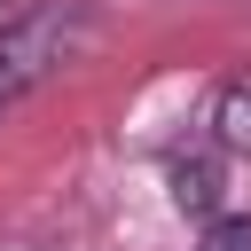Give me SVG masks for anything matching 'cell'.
<instances>
[{
	"mask_svg": "<svg viewBox=\"0 0 251 251\" xmlns=\"http://www.w3.org/2000/svg\"><path fill=\"white\" fill-rule=\"evenodd\" d=\"M71 31H86V24H63V16H16L8 31H0V118L71 55Z\"/></svg>",
	"mask_w": 251,
	"mask_h": 251,
	"instance_id": "obj_1",
	"label": "cell"
},
{
	"mask_svg": "<svg viewBox=\"0 0 251 251\" xmlns=\"http://www.w3.org/2000/svg\"><path fill=\"white\" fill-rule=\"evenodd\" d=\"M204 141L220 157H251V86H220L204 110Z\"/></svg>",
	"mask_w": 251,
	"mask_h": 251,
	"instance_id": "obj_3",
	"label": "cell"
},
{
	"mask_svg": "<svg viewBox=\"0 0 251 251\" xmlns=\"http://www.w3.org/2000/svg\"><path fill=\"white\" fill-rule=\"evenodd\" d=\"M16 16H24V8H16V0H0V31H8V24H16Z\"/></svg>",
	"mask_w": 251,
	"mask_h": 251,
	"instance_id": "obj_5",
	"label": "cell"
},
{
	"mask_svg": "<svg viewBox=\"0 0 251 251\" xmlns=\"http://www.w3.org/2000/svg\"><path fill=\"white\" fill-rule=\"evenodd\" d=\"M165 180H173V204L180 212H196V220H220V149H173V165H165Z\"/></svg>",
	"mask_w": 251,
	"mask_h": 251,
	"instance_id": "obj_2",
	"label": "cell"
},
{
	"mask_svg": "<svg viewBox=\"0 0 251 251\" xmlns=\"http://www.w3.org/2000/svg\"><path fill=\"white\" fill-rule=\"evenodd\" d=\"M196 251H251V212H220Z\"/></svg>",
	"mask_w": 251,
	"mask_h": 251,
	"instance_id": "obj_4",
	"label": "cell"
}]
</instances>
